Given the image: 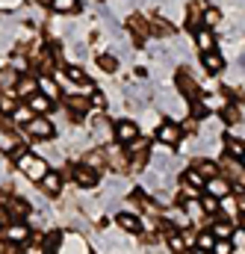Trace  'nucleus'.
I'll use <instances>...</instances> for the list:
<instances>
[{"label":"nucleus","mask_w":245,"mask_h":254,"mask_svg":"<svg viewBox=\"0 0 245 254\" xmlns=\"http://www.w3.org/2000/svg\"><path fill=\"white\" fill-rule=\"evenodd\" d=\"M98 68L107 71V74H116V71H119V57H113V54H101V57H98Z\"/></svg>","instance_id":"obj_28"},{"label":"nucleus","mask_w":245,"mask_h":254,"mask_svg":"<svg viewBox=\"0 0 245 254\" xmlns=\"http://www.w3.org/2000/svg\"><path fill=\"white\" fill-rule=\"evenodd\" d=\"M89 101H92V110H104V107H107V98H104L101 92H92Z\"/></svg>","instance_id":"obj_48"},{"label":"nucleus","mask_w":245,"mask_h":254,"mask_svg":"<svg viewBox=\"0 0 245 254\" xmlns=\"http://www.w3.org/2000/svg\"><path fill=\"white\" fill-rule=\"evenodd\" d=\"M6 207H9L12 219H24V216L30 213V204H27L24 198H6Z\"/></svg>","instance_id":"obj_20"},{"label":"nucleus","mask_w":245,"mask_h":254,"mask_svg":"<svg viewBox=\"0 0 245 254\" xmlns=\"http://www.w3.org/2000/svg\"><path fill=\"white\" fill-rule=\"evenodd\" d=\"M60 190H62V175L48 172L45 181H42V192H45V195H60Z\"/></svg>","instance_id":"obj_18"},{"label":"nucleus","mask_w":245,"mask_h":254,"mask_svg":"<svg viewBox=\"0 0 245 254\" xmlns=\"http://www.w3.org/2000/svg\"><path fill=\"white\" fill-rule=\"evenodd\" d=\"M169 249H172L175 254H184L186 252V240L181 237V234H175V231H172V234H169Z\"/></svg>","instance_id":"obj_41"},{"label":"nucleus","mask_w":245,"mask_h":254,"mask_svg":"<svg viewBox=\"0 0 245 254\" xmlns=\"http://www.w3.org/2000/svg\"><path fill=\"white\" fill-rule=\"evenodd\" d=\"M184 254H186V252H184Z\"/></svg>","instance_id":"obj_60"},{"label":"nucleus","mask_w":245,"mask_h":254,"mask_svg":"<svg viewBox=\"0 0 245 254\" xmlns=\"http://www.w3.org/2000/svg\"><path fill=\"white\" fill-rule=\"evenodd\" d=\"M39 92H45L51 101H57V98H60V86H57L48 74H45V77H39Z\"/></svg>","instance_id":"obj_26"},{"label":"nucleus","mask_w":245,"mask_h":254,"mask_svg":"<svg viewBox=\"0 0 245 254\" xmlns=\"http://www.w3.org/2000/svg\"><path fill=\"white\" fill-rule=\"evenodd\" d=\"M39 3H42V6H51V3H54V0H39Z\"/></svg>","instance_id":"obj_57"},{"label":"nucleus","mask_w":245,"mask_h":254,"mask_svg":"<svg viewBox=\"0 0 245 254\" xmlns=\"http://www.w3.org/2000/svg\"><path fill=\"white\" fill-rule=\"evenodd\" d=\"M204 190L210 192V195H216V198H225V195L231 192V184H228L225 178H219V175H216V178H210V181L204 184Z\"/></svg>","instance_id":"obj_16"},{"label":"nucleus","mask_w":245,"mask_h":254,"mask_svg":"<svg viewBox=\"0 0 245 254\" xmlns=\"http://www.w3.org/2000/svg\"><path fill=\"white\" fill-rule=\"evenodd\" d=\"M201 63H204V68H207V71H210V74H219V71H222V68H225V57H222V54H219V51H207V54H204V60H201Z\"/></svg>","instance_id":"obj_17"},{"label":"nucleus","mask_w":245,"mask_h":254,"mask_svg":"<svg viewBox=\"0 0 245 254\" xmlns=\"http://www.w3.org/2000/svg\"><path fill=\"white\" fill-rule=\"evenodd\" d=\"M228 154L237 157V160H243L245 157V142L243 139H237V136H228Z\"/></svg>","instance_id":"obj_31"},{"label":"nucleus","mask_w":245,"mask_h":254,"mask_svg":"<svg viewBox=\"0 0 245 254\" xmlns=\"http://www.w3.org/2000/svg\"><path fill=\"white\" fill-rule=\"evenodd\" d=\"M24 254H48L45 252V240H42L39 234H33V237L24 243Z\"/></svg>","instance_id":"obj_29"},{"label":"nucleus","mask_w":245,"mask_h":254,"mask_svg":"<svg viewBox=\"0 0 245 254\" xmlns=\"http://www.w3.org/2000/svg\"><path fill=\"white\" fill-rule=\"evenodd\" d=\"M92 136H95V139L110 136V122H107V119H92Z\"/></svg>","instance_id":"obj_35"},{"label":"nucleus","mask_w":245,"mask_h":254,"mask_svg":"<svg viewBox=\"0 0 245 254\" xmlns=\"http://www.w3.org/2000/svg\"><path fill=\"white\" fill-rule=\"evenodd\" d=\"M213 254H231V240H216Z\"/></svg>","instance_id":"obj_50"},{"label":"nucleus","mask_w":245,"mask_h":254,"mask_svg":"<svg viewBox=\"0 0 245 254\" xmlns=\"http://www.w3.org/2000/svg\"><path fill=\"white\" fill-rule=\"evenodd\" d=\"M237 243H243V246H245V228L240 231V234H237Z\"/></svg>","instance_id":"obj_55"},{"label":"nucleus","mask_w":245,"mask_h":254,"mask_svg":"<svg viewBox=\"0 0 245 254\" xmlns=\"http://www.w3.org/2000/svg\"><path fill=\"white\" fill-rule=\"evenodd\" d=\"M219 18H222L219 9H204V24H207V27H210V24H219Z\"/></svg>","instance_id":"obj_47"},{"label":"nucleus","mask_w":245,"mask_h":254,"mask_svg":"<svg viewBox=\"0 0 245 254\" xmlns=\"http://www.w3.org/2000/svg\"><path fill=\"white\" fill-rule=\"evenodd\" d=\"M51 9H54L57 15H77V12H80V0H54Z\"/></svg>","instance_id":"obj_19"},{"label":"nucleus","mask_w":245,"mask_h":254,"mask_svg":"<svg viewBox=\"0 0 245 254\" xmlns=\"http://www.w3.org/2000/svg\"><path fill=\"white\" fill-rule=\"evenodd\" d=\"M27 104H30V110H33V113H39V116L54 110V101H51L45 92H36V95H30V98H27Z\"/></svg>","instance_id":"obj_10"},{"label":"nucleus","mask_w":245,"mask_h":254,"mask_svg":"<svg viewBox=\"0 0 245 254\" xmlns=\"http://www.w3.org/2000/svg\"><path fill=\"white\" fill-rule=\"evenodd\" d=\"M101 252H107V254H130V249H127V243H122V240L104 237V243H101Z\"/></svg>","instance_id":"obj_22"},{"label":"nucleus","mask_w":245,"mask_h":254,"mask_svg":"<svg viewBox=\"0 0 245 254\" xmlns=\"http://www.w3.org/2000/svg\"><path fill=\"white\" fill-rule=\"evenodd\" d=\"M234 201H237V207H240V213H245V192H240V195H237Z\"/></svg>","instance_id":"obj_53"},{"label":"nucleus","mask_w":245,"mask_h":254,"mask_svg":"<svg viewBox=\"0 0 245 254\" xmlns=\"http://www.w3.org/2000/svg\"><path fill=\"white\" fill-rule=\"evenodd\" d=\"M178 92L189 98V101H195L198 95H201V89H198V80L192 77V71H178Z\"/></svg>","instance_id":"obj_3"},{"label":"nucleus","mask_w":245,"mask_h":254,"mask_svg":"<svg viewBox=\"0 0 245 254\" xmlns=\"http://www.w3.org/2000/svg\"><path fill=\"white\" fill-rule=\"evenodd\" d=\"M18 95H24V98H30V95H36L39 92V80H33V77H24V80H18V89H15Z\"/></svg>","instance_id":"obj_27"},{"label":"nucleus","mask_w":245,"mask_h":254,"mask_svg":"<svg viewBox=\"0 0 245 254\" xmlns=\"http://www.w3.org/2000/svg\"><path fill=\"white\" fill-rule=\"evenodd\" d=\"M18 243H6V249H3V254H18V249H15Z\"/></svg>","instance_id":"obj_54"},{"label":"nucleus","mask_w":245,"mask_h":254,"mask_svg":"<svg viewBox=\"0 0 245 254\" xmlns=\"http://www.w3.org/2000/svg\"><path fill=\"white\" fill-rule=\"evenodd\" d=\"M207 113H210V110L204 107V101H198V98H195V104H192V119H204Z\"/></svg>","instance_id":"obj_46"},{"label":"nucleus","mask_w":245,"mask_h":254,"mask_svg":"<svg viewBox=\"0 0 245 254\" xmlns=\"http://www.w3.org/2000/svg\"><path fill=\"white\" fill-rule=\"evenodd\" d=\"M151 36H157V39H169V36H175V27H172L169 21H151Z\"/></svg>","instance_id":"obj_25"},{"label":"nucleus","mask_w":245,"mask_h":254,"mask_svg":"<svg viewBox=\"0 0 245 254\" xmlns=\"http://www.w3.org/2000/svg\"><path fill=\"white\" fill-rule=\"evenodd\" d=\"M243 68H245V57H243Z\"/></svg>","instance_id":"obj_59"},{"label":"nucleus","mask_w":245,"mask_h":254,"mask_svg":"<svg viewBox=\"0 0 245 254\" xmlns=\"http://www.w3.org/2000/svg\"><path fill=\"white\" fill-rule=\"evenodd\" d=\"M219 204H222V201H219L216 195H207V198H201V207H204V213H216V210H219Z\"/></svg>","instance_id":"obj_44"},{"label":"nucleus","mask_w":245,"mask_h":254,"mask_svg":"<svg viewBox=\"0 0 245 254\" xmlns=\"http://www.w3.org/2000/svg\"><path fill=\"white\" fill-rule=\"evenodd\" d=\"M6 240L9 243H27L30 240V228L21 225V222H12V225H6Z\"/></svg>","instance_id":"obj_13"},{"label":"nucleus","mask_w":245,"mask_h":254,"mask_svg":"<svg viewBox=\"0 0 245 254\" xmlns=\"http://www.w3.org/2000/svg\"><path fill=\"white\" fill-rule=\"evenodd\" d=\"M65 104H68V116H83V113L92 110V101L89 98H80V95H71Z\"/></svg>","instance_id":"obj_15"},{"label":"nucleus","mask_w":245,"mask_h":254,"mask_svg":"<svg viewBox=\"0 0 245 254\" xmlns=\"http://www.w3.org/2000/svg\"><path fill=\"white\" fill-rule=\"evenodd\" d=\"M60 243H62V237L57 234V231H51V234L45 237V252L48 254H60V249H62Z\"/></svg>","instance_id":"obj_36"},{"label":"nucleus","mask_w":245,"mask_h":254,"mask_svg":"<svg viewBox=\"0 0 245 254\" xmlns=\"http://www.w3.org/2000/svg\"><path fill=\"white\" fill-rule=\"evenodd\" d=\"M225 172H228V178H231L234 184H240V187L245 190V166L243 163H237V157L225 160Z\"/></svg>","instance_id":"obj_12"},{"label":"nucleus","mask_w":245,"mask_h":254,"mask_svg":"<svg viewBox=\"0 0 245 254\" xmlns=\"http://www.w3.org/2000/svg\"><path fill=\"white\" fill-rule=\"evenodd\" d=\"M27 130H30L33 139H51V136H54V125H51L48 119H33V122L27 125Z\"/></svg>","instance_id":"obj_9"},{"label":"nucleus","mask_w":245,"mask_h":254,"mask_svg":"<svg viewBox=\"0 0 245 254\" xmlns=\"http://www.w3.org/2000/svg\"><path fill=\"white\" fill-rule=\"evenodd\" d=\"M12 119H15V122H24V125H30V122H33V110H30V104H24V107H15Z\"/></svg>","instance_id":"obj_39"},{"label":"nucleus","mask_w":245,"mask_h":254,"mask_svg":"<svg viewBox=\"0 0 245 254\" xmlns=\"http://www.w3.org/2000/svg\"><path fill=\"white\" fill-rule=\"evenodd\" d=\"M195 169H198V172H201V175H204V178H207V181H210V178H216V175H219V166H216V163H213V160H198V166H195Z\"/></svg>","instance_id":"obj_34"},{"label":"nucleus","mask_w":245,"mask_h":254,"mask_svg":"<svg viewBox=\"0 0 245 254\" xmlns=\"http://www.w3.org/2000/svg\"><path fill=\"white\" fill-rule=\"evenodd\" d=\"M116 222H119V228L127 231V234H139V231H142V222H139L136 216H130V213H119Z\"/></svg>","instance_id":"obj_21"},{"label":"nucleus","mask_w":245,"mask_h":254,"mask_svg":"<svg viewBox=\"0 0 245 254\" xmlns=\"http://www.w3.org/2000/svg\"><path fill=\"white\" fill-rule=\"evenodd\" d=\"M15 107H18V104H15V98H12V92H3V95H0V113L12 116V113H15Z\"/></svg>","instance_id":"obj_40"},{"label":"nucleus","mask_w":245,"mask_h":254,"mask_svg":"<svg viewBox=\"0 0 245 254\" xmlns=\"http://www.w3.org/2000/svg\"><path fill=\"white\" fill-rule=\"evenodd\" d=\"M113 136H116L119 145H130V142L139 139V127L133 125V122H119V125L113 127Z\"/></svg>","instance_id":"obj_4"},{"label":"nucleus","mask_w":245,"mask_h":254,"mask_svg":"<svg viewBox=\"0 0 245 254\" xmlns=\"http://www.w3.org/2000/svg\"><path fill=\"white\" fill-rule=\"evenodd\" d=\"M181 136H184V127L175 125V122H169V119L157 125V139H160L163 145H178V142H181Z\"/></svg>","instance_id":"obj_2"},{"label":"nucleus","mask_w":245,"mask_h":254,"mask_svg":"<svg viewBox=\"0 0 245 254\" xmlns=\"http://www.w3.org/2000/svg\"><path fill=\"white\" fill-rule=\"evenodd\" d=\"M127 27H130V30L136 33V39H139V42H142V39H145V36L151 33V24H148V21H142L139 15H133V18L127 21Z\"/></svg>","instance_id":"obj_24"},{"label":"nucleus","mask_w":245,"mask_h":254,"mask_svg":"<svg viewBox=\"0 0 245 254\" xmlns=\"http://www.w3.org/2000/svg\"><path fill=\"white\" fill-rule=\"evenodd\" d=\"M6 225H12V213H9V207H0V228H6Z\"/></svg>","instance_id":"obj_52"},{"label":"nucleus","mask_w":245,"mask_h":254,"mask_svg":"<svg viewBox=\"0 0 245 254\" xmlns=\"http://www.w3.org/2000/svg\"><path fill=\"white\" fill-rule=\"evenodd\" d=\"M204 101V107L213 113V110H225L228 107V101H225V95H210V98H201Z\"/></svg>","instance_id":"obj_38"},{"label":"nucleus","mask_w":245,"mask_h":254,"mask_svg":"<svg viewBox=\"0 0 245 254\" xmlns=\"http://www.w3.org/2000/svg\"><path fill=\"white\" fill-rule=\"evenodd\" d=\"M154 166H157V172H172V169H178V160H172L166 154H157L154 157Z\"/></svg>","instance_id":"obj_33"},{"label":"nucleus","mask_w":245,"mask_h":254,"mask_svg":"<svg viewBox=\"0 0 245 254\" xmlns=\"http://www.w3.org/2000/svg\"><path fill=\"white\" fill-rule=\"evenodd\" d=\"M204 3H198V0H192L189 6H186V30H198V27H204Z\"/></svg>","instance_id":"obj_5"},{"label":"nucleus","mask_w":245,"mask_h":254,"mask_svg":"<svg viewBox=\"0 0 245 254\" xmlns=\"http://www.w3.org/2000/svg\"><path fill=\"white\" fill-rule=\"evenodd\" d=\"M18 68L15 65H9V68H3L0 71V92H15L18 89Z\"/></svg>","instance_id":"obj_11"},{"label":"nucleus","mask_w":245,"mask_h":254,"mask_svg":"<svg viewBox=\"0 0 245 254\" xmlns=\"http://www.w3.org/2000/svg\"><path fill=\"white\" fill-rule=\"evenodd\" d=\"M104 163H107L104 151H89V154H86V166H92V169H101Z\"/></svg>","instance_id":"obj_42"},{"label":"nucleus","mask_w":245,"mask_h":254,"mask_svg":"<svg viewBox=\"0 0 245 254\" xmlns=\"http://www.w3.org/2000/svg\"><path fill=\"white\" fill-rule=\"evenodd\" d=\"M184 207H186V213H189V216H192V219H201V213H204V207H201V204H195V201H192V198H189V201H186Z\"/></svg>","instance_id":"obj_45"},{"label":"nucleus","mask_w":245,"mask_h":254,"mask_svg":"<svg viewBox=\"0 0 245 254\" xmlns=\"http://www.w3.org/2000/svg\"><path fill=\"white\" fill-rule=\"evenodd\" d=\"M225 122L228 125H237L240 122V110L237 107H225Z\"/></svg>","instance_id":"obj_49"},{"label":"nucleus","mask_w":245,"mask_h":254,"mask_svg":"<svg viewBox=\"0 0 245 254\" xmlns=\"http://www.w3.org/2000/svg\"><path fill=\"white\" fill-rule=\"evenodd\" d=\"M65 77H68L71 83H80V86H83V83H89V80H86V71H83L80 65H68V71H65Z\"/></svg>","instance_id":"obj_37"},{"label":"nucleus","mask_w":245,"mask_h":254,"mask_svg":"<svg viewBox=\"0 0 245 254\" xmlns=\"http://www.w3.org/2000/svg\"><path fill=\"white\" fill-rule=\"evenodd\" d=\"M0 130H15V119H9L6 113H0Z\"/></svg>","instance_id":"obj_51"},{"label":"nucleus","mask_w":245,"mask_h":254,"mask_svg":"<svg viewBox=\"0 0 245 254\" xmlns=\"http://www.w3.org/2000/svg\"><path fill=\"white\" fill-rule=\"evenodd\" d=\"M15 163H18V169H21L30 181H36V184H42V181H45V175L51 172V169H48V163H45L42 157L24 154V151H18V154H15Z\"/></svg>","instance_id":"obj_1"},{"label":"nucleus","mask_w":245,"mask_h":254,"mask_svg":"<svg viewBox=\"0 0 245 254\" xmlns=\"http://www.w3.org/2000/svg\"><path fill=\"white\" fill-rule=\"evenodd\" d=\"M104 157H107V163L116 169V172H122L124 166H127V157H124V151L119 145H110V148H104Z\"/></svg>","instance_id":"obj_14"},{"label":"nucleus","mask_w":245,"mask_h":254,"mask_svg":"<svg viewBox=\"0 0 245 254\" xmlns=\"http://www.w3.org/2000/svg\"><path fill=\"white\" fill-rule=\"evenodd\" d=\"M195 45H198L201 54L216 51V33H213L210 27H198V30H195Z\"/></svg>","instance_id":"obj_7"},{"label":"nucleus","mask_w":245,"mask_h":254,"mask_svg":"<svg viewBox=\"0 0 245 254\" xmlns=\"http://www.w3.org/2000/svg\"><path fill=\"white\" fill-rule=\"evenodd\" d=\"M148 151H151V148H148V145H145V142H142V145H136V148H133V166H136V169H142V166H145V163H148V157H151V154H148Z\"/></svg>","instance_id":"obj_32"},{"label":"nucleus","mask_w":245,"mask_h":254,"mask_svg":"<svg viewBox=\"0 0 245 254\" xmlns=\"http://www.w3.org/2000/svg\"><path fill=\"white\" fill-rule=\"evenodd\" d=\"M204 184H207V178L195 169V172H186L184 175V187H195V190H204Z\"/></svg>","instance_id":"obj_30"},{"label":"nucleus","mask_w":245,"mask_h":254,"mask_svg":"<svg viewBox=\"0 0 245 254\" xmlns=\"http://www.w3.org/2000/svg\"><path fill=\"white\" fill-rule=\"evenodd\" d=\"M213 246H216V237H213V231H204V234L198 237V243H195V249H210V252H213Z\"/></svg>","instance_id":"obj_43"},{"label":"nucleus","mask_w":245,"mask_h":254,"mask_svg":"<svg viewBox=\"0 0 245 254\" xmlns=\"http://www.w3.org/2000/svg\"><path fill=\"white\" fill-rule=\"evenodd\" d=\"M234 225H237V222L219 219V222L213 225V237H216V240H231V237H234Z\"/></svg>","instance_id":"obj_23"},{"label":"nucleus","mask_w":245,"mask_h":254,"mask_svg":"<svg viewBox=\"0 0 245 254\" xmlns=\"http://www.w3.org/2000/svg\"><path fill=\"white\" fill-rule=\"evenodd\" d=\"M195 254H213V252H210V249H198Z\"/></svg>","instance_id":"obj_56"},{"label":"nucleus","mask_w":245,"mask_h":254,"mask_svg":"<svg viewBox=\"0 0 245 254\" xmlns=\"http://www.w3.org/2000/svg\"><path fill=\"white\" fill-rule=\"evenodd\" d=\"M21 151V139L15 130H0V154H18Z\"/></svg>","instance_id":"obj_8"},{"label":"nucleus","mask_w":245,"mask_h":254,"mask_svg":"<svg viewBox=\"0 0 245 254\" xmlns=\"http://www.w3.org/2000/svg\"><path fill=\"white\" fill-rule=\"evenodd\" d=\"M240 225H243V228H245V213H243V222H240Z\"/></svg>","instance_id":"obj_58"},{"label":"nucleus","mask_w":245,"mask_h":254,"mask_svg":"<svg viewBox=\"0 0 245 254\" xmlns=\"http://www.w3.org/2000/svg\"><path fill=\"white\" fill-rule=\"evenodd\" d=\"M71 175H74V181H77L80 187H98V181H101L98 169H92V166H86V163H83V166H77Z\"/></svg>","instance_id":"obj_6"}]
</instances>
